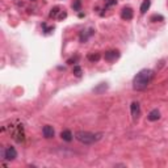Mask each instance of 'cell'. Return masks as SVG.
<instances>
[{
  "instance_id": "obj_1",
  "label": "cell",
  "mask_w": 168,
  "mask_h": 168,
  "mask_svg": "<svg viewBox=\"0 0 168 168\" xmlns=\"http://www.w3.org/2000/svg\"><path fill=\"white\" fill-rule=\"evenodd\" d=\"M154 78V71L150 68H143L138 72L133 79V88L135 91H143L149 87Z\"/></svg>"
},
{
  "instance_id": "obj_2",
  "label": "cell",
  "mask_w": 168,
  "mask_h": 168,
  "mask_svg": "<svg viewBox=\"0 0 168 168\" xmlns=\"http://www.w3.org/2000/svg\"><path fill=\"white\" fill-rule=\"evenodd\" d=\"M101 137H103L101 133H91V131H83V130H79V131L75 133L76 141H79L83 145H93L101 139Z\"/></svg>"
},
{
  "instance_id": "obj_3",
  "label": "cell",
  "mask_w": 168,
  "mask_h": 168,
  "mask_svg": "<svg viewBox=\"0 0 168 168\" xmlns=\"http://www.w3.org/2000/svg\"><path fill=\"white\" fill-rule=\"evenodd\" d=\"M8 128H9V133H12V138H13L16 142L21 143V142L25 141V133H24L23 124H19V125H16V126L9 125Z\"/></svg>"
},
{
  "instance_id": "obj_4",
  "label": "cell",
  "mask_w": 168,
  "mask_h": 168,
  "mask_svg": "<svg viewBox=\"0 0 168 168\" xmlns=\"http://www.w3.org/2000/svg\"><path fill=\"white\" fill-rule=\"evenodd\" d=\"M2 156L4 160H15L17 158V151H16L15 147L7 146L4 149H2Z\"/></svg>"
},
{
  "instance_id": "obj_5",
  "label": "cell",
  "mask_w": 168,
  "mask_h": 168,
  "mask_svg": "<svg viewBox=\"0 0 168 168\" xmlns=\"http://www.w3.org/2000/svg\"><path fill=\"white\" fill-rule=\"evenodd\" d=\"M130 112H131V116L134 120H138L141 116V105L138 101H133L130 105Z\"/></svg>"
},
{
  "instance_id": "obj_6",
  "label": "cell",
  "mask_w": 168,
  "mask_h": 168,
  "mask_svg": "<svg viewBox=\"0 0 168 168\" xmlns=\"http://www.w3.org/2000/svg\"><path fill=\"white\" fill-rule=\"evenodd\" d=\"M105 61L107 62H114L116 59H118L120 58V51L118 50H109V51L105 53Z\"/></svg>"
},
{
  "instance_id": "obj_7",
  "label": "cell",
  "mask_w": 168,
  "mask_h": 168,
  "mask_svg": "<svg viewBox=\"0 0 168 168\" xmlns=\"http://www.w3.org/2000/svg\"><path fill=\"white\" fill-rule=\"evenodd\" d=\"M121 19L122 20H131L133 19V9L130 7H125L122 8V11H121Z\"/></svg>"
},
{
  "instance_id": "obj_8",
  "label": "cell",
  "mask_w": 168,
  "mask_h": 168,
  "mask_svg": "<svg viewBox=\"0 0 168 168\" xmlns=\"http://www.w3.org/2000/svg\"><path fill=\"white\" fill-rule=\"evenodd\" d=\"M42 134H44V137L45 138H53L54 137V134H55V131H54V128L51 125H46L44 126V129H42Z\"/></svg>"
},
{
  "instance_id": "obj_9",
  "label": "cell",
  "mask_w": 168,
  "mask_h": 168,
  "mask_svg": "<svg viewBox=\"0 0 168 168\" xmlns=\"http://www.w3.org/2000/svg\"><path fill=\"white\" fill-rule=\"evenodd\" d=\"M147 118H149V121H158L159 118H160V112L158 110V109H152L150 113H149V116H147Z\"/></svg>"
},
{
  "instance_id": "obj_10",
  "label": "cell",
  "mask_w": 168,
  "mask_h": 168,
  "mask_svg": "<svg viewBox=\"0 0 168 168\" xmlns=\"http://www.w3.org/2000/svg\"><path fill=\"white\" fill-rule=\"evenodd\" d=\"M61 138L63 141H66V142H71V141H72V138H74V135H72V133H71V130L66 129V130H63V131L61 133Z\"/></svg>"
},
{
  "instance_id": "obj_11",
  "label": "cell",
  "mask_w": 168,
  "mask_h": 168,
  "mask_svg": "<svg viewBox=\"0 0 168 168\" xmlns=\"http://www.w3.org/2000/svg\"><path fill=\"white\" fill-rule=\"evenodd\" d=\"M93 34V29H89V30H83L80 33V36H79V38H80V42H87L88 38Z\"/></svg>"
},
{
  "instance_id": "obj_12",
  "label": "cell",
  "mask_w": 168,
  "mask_h": 168,
  "mask_svg": "<svg viewBox=\"0 0 168 168\" xmlns=\"http://www.w3.org/2000/svg\"><path fill=\"white\" fill-rule=\"evenodd\" d=\"M107 89H108V84L107 83H101L100 86L93 88V92H95V93H97V95H100V93H103V92H105Z\"/></svg>"
},
{
  "instance_id": "obj_13",
  "label": "cell",
  "mask_w": 168,
  "mask_h": 168,
  "mask_svg": "<svg viewBox=\"0 0 168 168\" xmlns=\"http://www.w3.org/2000/svg\"><path fill=\"white\" fill-rule=\"evenodd\" d=\"M150 5H151V0H143V3H142V5H141V13L145 15L146 12L149 11Z\"/></svg>"
},
{
  "instance_id": "obj_14",
  "label": "cell",
  "mask_w": 168,
  "mask_h": 168,
  "mask_svg": "<svg viewBox=\"0 0 168 168\" xmlns=\"http://www.w3.org/2000/svg\"><path fill=\"white\" fill-rule=\"evenodd\" d=\"M61 11H62V8L61 7H54L51 8V11H50V17H53V19H57L58 17V15L61 13Z\"/></svg>"
},
{
  "instance_id": "obj_15",
  "label": "cell",
  "mask_w": 168,
  "mask_h": 168,
  "mask_svg": "<svg viewBox=\"0 0 168 168\" xmlns=\"http://www.w3.org/2000/svg\"><path fill=\"white\" fill-rule=\"evenodd\" d=\"M87 58H88V61H91V62H99L100 58H101V55H100L99 53H95V54L92 53V54H88Z\"/></svg>"
},
{
  "instance_id": "obj_16",
  "label": "cell",
  "mask_w": 168,
  "mask_h": 168,
  "mask_svg": "<svg viewBox=\"0 0 168 168\" xmlns=\"http://www.w3.org/2000/svg\"><path fill=\"white\" fill-rule=\"evenodd\" d=\"M72 72H74V75L76 78H80L82 76V74H83V71H82V67L80 66H74V70H72Z\"/></svg>"
},
{
  "instance_id": "obj_17",
  "label": "cell",
  "mask_w": 168,
  "mask_h": 168,
  "mask_svg": "<svg viewBox=\"0 0 168 168\" xmlns=\"http://www.w3.org/2000/svg\"><path fill=\"white\" fill-rule=\"evenodd\" d=\"M72 8H74V11H80L82 9V2L80 0H74Z\"/></svg>"
},
{
  "instance_id": "obj_18",
  "label": "cell",
  "mask_w": 168,
  "mask_h": 168,
  "mask_svg": "<svg viewBox=\"0 0 168 168\" xmlns=\"http://www.w3.org/2000/svg\"><path fill=\"white\" fill-rule=\"evenodd\" d=\"M42 28H44V32H45V34H49V33H51L54 30V26H47L45 23L42 24Z\"/></svg>"
},
{
  "instance_id": "obj_19",
  "label": "cell",
  "mask_w": 168,
  "mask_h": 168,
  "mask_svg": "<svg viewBox=\"0 0 168 168\" xmlns=\"http://www.w3.org/2000/svg\"><path fill=\"white\" fill-rule=\"evenodd\" d=\"M151 21H154V23H156V21H163L164 20V17H163L162 15H154V16H151Z\"/></svg>"
},
{
  "instance_id": "obj_20",
  "label": "cell",
  "mask_w": 168,
  "mask_h": 168,
  "mask_svg": "<svg viewBox=\"0 0 168 168\" xmlns=\"http://www.w3.org/2000/svg\"><path fill=\"white\" fill-rule=\"evenodd\" d=\"M67 17V12L65 11V9H63V11H61V13L59 15H58V17H57V20H63V19H66Z\"/></svg>"
},
{
  "instance_id": "obj_21",
  "label": "cell",
  "mask_w": 168,
  "mask_h": 168,
  "mask_svg": "<svg viewBox=\"0 0 168 168\" xmlns=\"http://www.w3.org/2000/svg\"><path fill=\"white\" fill-rule=\"evenodd\" d=\"M114 4H117V0H109V2H107V7L105 8L112 7V5H114Z\"/></svg>"
},
{
  "instance_id": "obj_22",
  "label": "cell",
  "mask_w": 168,
  "mask_h": 168,
  "mask_svg": "<svg viewBox=\"0 0 168 168\" xmlns=\"http://www.w3.org/2000/svg\"><path fill=\"white\" fill-rule=\"evenodd\" d=\"M78 61V57H75V58H70L68 61H67V63H68V65H74L75 62Z\"/></svg>"
},
{
  "instance_id": "obj_23",
  "label": "cell",
  "mask_w": 168,
  "mask_h": 168,
  "mask_svg": "<svg viewBox=\"0 0 168 168\" xmlns=\"http://www.w3.org/2000/svg\"><path fill=\"white\" fill-rule=\"evenodd\" d=\"M30 2H36V0H30Z\"/></svg>"
}]
</instances>
